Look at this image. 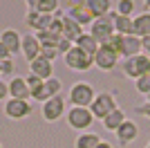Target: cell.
Returning <instances> with one entry per match:
<instances>
[{
	"label": "cell",
	"instance_id": "obj_1",
	"mask_svg": "<svg viewBox=\"0 0 150 148\" xmlns=\"http://www.w3.org/2000/svg\"><path fill=\"white\" fill-rule=\"evenodd\" d=\"M96 97V90L92 88V83L88 81H76L74 85L69 88L67 101L72 103V108H90Z\"/></svg>",
	"mask_w": 150,
	"mask_h": 148
},
{
	"label": "cell",
	"instance_id": "obj_2",
	"mask_svg": "<svg viewBox=\"0 0 150 148\" xmlns=\"http://www.w3.org/2000/svg\"><path fill=\"white\" fill-rule=\"evenodd\" d=\"M88 34L96 41L99 45H105L110 38L114 36V20L112 16H101V18H94V23L88 27Z\"/></svg>",
	"mask_w": 150,
	"mask_h": 148
},
{
	"label": "cell",
	"instance_id": "obj_3",
	"mask_svg": "<svg viewBox=\"0 0 150 148\" xmlns=\"http://www.w3.org/2000/svg\"><path fill=\"white\" fill-rule=\"evenodd\" d=\"M119 108L117 105V99H114L112 92H96V97H94L92 105H90V112L94 115V119H103L110 115V112H114Z\"/></svg>",
	"mask_w": 150,
	"mask_h": 148
},
{
	"label": "cell",
	"instance_id": "obj_4",
	"mask_svg": "<svg viewBox=\"0 0 150 148\" xmlns=\"http://www.w3.org/2000/svg\"><path fill=\"white\" fill-rule=\"evenodd\" d=\"M65 119L69 128L81 130V132H88V128L94 123V115L90 112V108H67Z\"/></svg>",
	"mask_w": 150,
	"mask_h": 148
},
{
	"label": "cell",
	"instance_id": "obj_5",
	"mask_svg": "<svg viewBox=\"0 0 150 148\" xmlns=\"http://www.w3.org/2000/svg\"><path fill=\"white\" fill-rule=\"evenodd\" d=\"M65 112H67V101H65L63 94H58V97H50L43 105H40V115H43L45 121H50V123L58 121Z\"/></svg>",
	"mask_w": 150,
	"mask_h": 148
},
{
	"label": "cell",
	"instance_id": "obj_6",
	"mask_svg": "<svg viewBox=\"0 0 150 148\" xmlns=\"http://www.w3.org/2000/svg\"><path fill=\"white\" fill-rule=\"evenodd\" d=\"M63 61H65V65H67L69 70H74V72H88V70L94 65L92 56L85 54V52H83L81 47H76V45L63 56Z\"/></svg>",
	"mask_w": 150,
	"mask_h": 148
},
{
	"label": "cell",
	"instance_id": "obj_7",
	"mask_svg": "<svg viewBox=\"0 0 150 148\" xmlns=\"http://www.w3.org/2000/svg\"><path fill=\"white\" fill-rule=\"evenodd\" d=\"M119 61H121V56L114 52L110 45H99V52L94 54V65L99 70H103V72H112L117 65H119Z\"/></svg>",
	"mask_w": 150,
	"mask_h": 148
},
{
	"label": "cell",
	"instance_id": "obj_8",
	"mask_svg": "<svg viewBox=\"0 0 150 148\" xmlns=\"http://www.w3.org/2000/svg\"><path fill=\"white\" fill-rule=\"evenodd\" d=\"M148 68H150V56H146V54H139V56H132V58H125L123 61V74L128 79H134V81L139 76L148 74Z\"/></svg>",
	"mask_w": 150,
	"mask_h": 148
},
{
	"label": "cell",
	"instance_id": "obj_9",
	"mask_svg": "<svg viewBox=\"0 0 150 148\" xmlns=\"http://www.w3.org/2000/svg\"><path fill=\"white\" fill-rule=\"evenodd\" d=\"M52 23H54V16H50V14H38L36 9H27V14H25V25L34 34L47 31L52 27Z\"/></svg>",
	"mask_w": 150,
	"mask_h": 148
},
{
	"label": "cell",
	"instance_id": "obj_10",
	"mask_svg": "<svg viewBox=\"0 0 150 148\" xmlns=\"http://www.w3.org/2000/svg\"><path fill=\"white\" fill-rule=\"evenodd\" d=\"M67 16H69L72 20H76V23L81 25V27H90V25L94 23V14L88 9L85 0H76L74 5H69Z\"/></svg>",
	"mask_w": 150,
	"mask_h": 148
},
{
	"label": "cell",
	"instance_id": "obj_11",
	"mask_svg": "<svg viewBox=\"0 0 150 148\" xmlns=\"http://www.w3.org/2000/svg\"><path fill=\"white\" fill-rule=\"evenodd\" d=\"M5 115L9 119H16V121H20V119H27L31 115V105L29 101H18V99H7L5 101Z\"/></svg>",
	"mask_w": 150,
	"mask_h": 148
},
{
	"label": "cell",
	"instance_id": "obj_12",
	"mask_svg": "<svg viewBox=\"0 0 150 148\" xmlns=\"http://www.w3.org/2000/svg\"><path fill=\"white\" fill-rule=\"evenodd\" d=\"M139 54H144L141 38H137L134 34L121 36V47H119V56L121 58H132V56H139Z\"/></svg>",
	"mask_w": 150,
	"mask_h": 148
},
{
	"label": "cell",
	"instance_id": "obj_13",
	"mask_svg": "<svg viewBox=\"0 0 150 148\" xmlns=\"http://www.w3.org/2000/svg\"><path fill=\"white\" fill-rule=\"evenodd\" d=\"M114 135H117V142H119L121 146H128V144H132L139 137V126L134 121H130V119H125L119 128H117Z\"/></svg>",
	"mask_w": 150,
	"mask_h": 148
},
{
	"label": "cell",
	"instance_id": "obj_14",
	"mask_svg": "<svg viewBox=\"0 0 150 148\" xmlns=\"http://www.w3.org/2000/svg\"><path fill=\"white\" fill-rule=\"evenodd\" d=\"M20 54L27 58V63L36 61L40 56V43H38L36 34H25L23 36V45H20Z\"/></svg>",
	"mask_w": 150,
	"mask_h": 148
},
{
	"label": "cell",
	"instance_id": "obj_15",
	"mask_svg": "<svg viewBox=\"0 0 150 148\" xmlns=\"http://www.w3.org/2000/svg\"><path fill=\"white\" fill-rule=\"evenodd\" d=\"M9 99H18V101H29L31 99L27 81L23 76H11V81H9Z\"/></svg>",
	"mask_w": 150,
	"mask_h": 148
},
{
	"label": "cell",
	"instance_id": "obj_16",
	"mask_svg": "<svg viewBox=\"0 0 150 148\" xmlns=\"http://www.w3.org/2000/svg\"><path fill=\"white\" fill-rule=\"evenodd\" d=\"M29 72L36 74L38 79L47 81V79H52V76H54V63L47 61V58H43V56H38L36 61L29 63Z\"/></svg>",
	"mask_w": 150,
	"mask_h": 148
},
{
	"label": "cell",
	"instance_id": "obj_17",
	"mask_svg": "<svg viewBox=\"0 0 150 148\" xmlns=\"http://www.w3.org/2000/svg\"><path fill=\"white\" fill-rule=\"evenodd\" d=\"M110 16H112L114 20V34H119V36H130V34H134V18H130V16H119V14L110 11Z\"/></svg>",
	"mask_w": 150,
	"mask_h": 148
},
{
	"label": "cell",
	"instance_id": "obj_18",
	"mask_svg": "<svg viewBox=\"0 0 150 148\" xmlns=\"http://www.w3.org/2000/svg\"><path fill=\"white\" fill-rule=\"evenodd\" d=\"M0 43L5 45L9 52H11V56L20 54V45H23V36H20L16 29H5L2 34H0Z\"/></svg>",
	"mask_w": 150,
	"mask_h": 148
},
{
	"label": "cell",
	"instance_id": "obj_19",
	"mask_svg": "<svg viewBox=\"0 0 150 148\" xmlns=\"http://www.w3.org/2000/svg\"><path fill=\"white\" fill-rule=\"evenodd\" d=\"M61 20H63V38H67V41L76 43V41L83 36V27L76 23V20H72L67 14H63Z\"/></svg>",
	"mask_w": 150,
	"mask_h": 148
},
{
	"label": "cell",
	"instance_id": "obj_20",
	"mask_svg": "<svg viewBox=\"0 0 150 148\" xmlns=\"http://www.w3.org/2000/svg\"><path fill=\"white\" fill-rule=\"evenodd\" d=\"M134 36L150 38V11H141L134 16Z\"/></svg>",
	"mask_w": 150,
	"mask_h": 148
},
{
	"label": "cell",
	"instance_id": "obj_21",
	"mask_svg": "<svg viewBox=\"0 0 150 148\" xmlns=\"http://www.w3.org/2000/svg\"><path fill=\"white\" fill-rule=\"evenodd\" d=\"M85 5L94 14V18H101V16H108V14L112 11L114 2L112 0H85Z\"/></svg>",
	"mask_w": 150,
	"mask_h": 148
},
{
	"label": "cell",
	"instance_id": "obj_22",
	"mask_svg": "<svg viewBox=\"0 0 150 148\" xmlns=\"http://www.w3.org/2000/svg\"><path fill=\"white\" fill-rule=\"evenodd\" d=\"M123 121H125V112L121 110V108H117V110L110 112V115H108V117L103 119L101 123H103V128H105V130H110V132H117V128H119Z\"/></svg>",
	"mask_w": 150,
	"mask_h": 148
},
{
	"label": "cell",
	"instance_id": "obj_23",
	"mask_svg": "<svg viewBox=\"0 0 150 148\" xmlns=\"http://www.w3.org/2000/svg\"><path fill=\"white\" fill-rule=\"evenodd\" d=\"M38 14H50V16H54V18H61L63 16V9H61V2L58 0H40L36 7Z\"/></svg>",
	"mask_w": 150,
	"mask_h": 148
},
{
	"label": "cell",
	"instance_id": "obj_24",
	"mask_svg": "<svg viewBox=\"0 0 150 148\" xmlns=\"http://www.w3.org/2000/svg\"><path fill=\"white\" fill-rule=\"evenodd\" d=\"M76 47H81L83 52H85V54H90L94 58V54H96V52H99V43H96V41H94L92 36H90L88 31H83V36L79 38V41H76Z\"/></svg>",
	"mask_w": 150,
	"mask_h": 148
},
{
	"label": "cell",
	"instance_id": "obj_25",
	"mask_svg": "<svg viewBox=\"0 0 150 148\" xmlns=\"http://www.w3.org/2000/svg\"><path fill=\"white\" fill-rule=\"evenodd\" d=\"M99 144H101L99 135H94V132H81L74 142V148H96Z\"/></svg>",
	"mask_w": 150,
	"mask_h": 148
},
{
	"label": "cell",
	"instance_id": "obj_26",
	"mask_svg": "<svg viewBox=\"0 0 150 148\" xmlns=\"http://www.w3.org/2000/svg\"><path fill=\"white\" fill-rule=\"evenodd\" d=\"M36 38H38V43H40V47H58V43H61L63 36H56L54 31L47 29V31H38Z\"/></svg>",
	"mask_w": 150,
	"mask_h": 148
},
{
	"label": "cell",
	"instance_id": "obj_27",
	"mask_svg": "<svg viewBox=\"0 0 150 148\" xmlns=\"http://www.w3.org/2000/svg\"><path fill=\"white\" fill-rule=\"evenodd\" d=\"M114 11L119 16H130L132 18V14H134V0H117Z\"/></svg>",
	"mask_w": 150,
	"mask_h": 148
},
{
	"label": "cell",
	"instance_id": "obj_28",
	"mask_svg": "<svg viewBox=\"0 0 150 148\" xmlns=\"http://www.w3.org/2000/svg\"><path fill=\"white\" fill-rule=\"evenodd\" d=\"M45 92H47V97H58V94L63 92V83L56 76H52V79L45 81Z\"/></svg>",
	"mask_w": 150,
	"mask_h": 148
},
{
	"label": "cell",
	"instance_id": "obj_29",
	"mask_svg": "<svg viewBox=\"0 0 150 148\" xmlns=\"http://www.w3.org/2000/svg\"><path fill=\"white\" fill-rule=\"evenodd\" d=\"M134 88H137V92H139V94L148 97V94H150V74H144V76H139V79L134 81Z\"/></svg>",
	"mask_w": 150,
	"mask_h": 148
},
{
	"label": "cell",
	"instance_id": "obj_30",
	"mask_svg": "<svg viewBox=\"0 0 150 148\" xmlns=\"http://www.w3.org/2000/svg\"><path fill=\"white\" fill-rule=\"evenodd\" d=\"M29 92H31V99H34V101H40V103H45V101L50 99V97H47V92H45V81L40 83V85L31 88Z\"/></svg>",
	"mask_w": 150,
	"mask_h": 148
},
{
	"label": "cell",
	"instance_id": "obj_31",
	"mask_svg": "<svg viewBox=\"0 0 150 148\" xmlns=\"http://www.w3.org/2000/svg\"><path fill=\"white\" fill-rule=\"evenodd\" d=\"M40 56L54 63V61H56V58H58L61 54H58V47H40Z\"/></svg>",
	"mask_w": 150,
	"mask_h": 148
},
{
	"label": "cell",
	"instance_id": "obj_32",
	"mask_svg": "<svg viewBox=\"0 0 150 148\" xmlns=\"http://www.w3.org/2000/svg\"><path fill=\"white\" fill-rule=\"evenodd\" d=\"M9 74H16V63H13V58H5V61H2V76H9Z\"/></svg>",
	"mask_w": 150,
	"mask_h": 148
},
{
	"label": "cell",
	"instance_id": "obj_33",
	"mask_svg": "<svg viewBox=\"0 0 150 148\" xmlns=\"http://www.w3.org/2000/svg\"><path fill=\"white\" fill-rule=\"evenodd\" d=\"M72 47H74V43H72V41H67V38H61V43H58V54L65 56Z\"/></svg>",
	"mask_w": 150,
	"mask_h": 148
},
{
	"label": "cell",
	"instance_id": "obj_34",
	"mask_svg": "<svg viewBox=\"0 0 150 148\" xmlns=\"http://www.w3.org/2000/svg\"><path fill=\"white\" fill-rule=\"evenodd\" d=\"M134 112H137V115H141V117H146V119H150V101H144L141 105H137V108H134Z\"/></svg>",
	"mask_w": 150,
	"mask_h": 148
},
{
	"label": "cell",
	"instance_id": "obj_35",
	"mask_svg": "<svg viewBox=\"0 0 150 148\" xmlns=\"http://www.w3.org/2000/svg\"><path fill=\"white\" fill-rule=\"evenodd\" d=\"M25 81H27V88H29V90H31V88H36V85H40V83H43V79H38L36 74H31V72L25 76Z\"/></svg>",
	"mask_w": 150,
	"mask_h": 148
},
{
	"label": "cell",
	"instance_id": "obj_36",
	"mask_svg": "<svg viewBox=\"0 0 150 148\" xmlns=\"http://www.w3.org/2000/svg\"><path fill=\"white\" fill-rule=\"evenodd\" d=\"M7 99H9V83L0 79V101H7Z\"/></svg>",
	"mask_w": 150,
	"mask_h": 148
},
{
	"label": "cell",
	"instance_id": "obj_37",
	"mask_svg": "<svg viewBox=\"0 0 150 148\" xmlns=\"http://www.w3.org/2000/svg\"><path fill=\"white\" fill-rule=\"evenodd\" d=\"M5 58H13V56H11V52H9L5 45L0 43V61H5Z\"/></svg>",
	"mask_w": 150,
	"mask_h": 148
},
{
	"label": "cell",
	"instance_id": "obj_38",
	"mask_svg": "<svg viewBox=\"0 0 150 148\" xmlns=\"http://www.w3.org/2000/svg\"><path fill=\"white\" fill-rule=\"evenodd\" d=\"M141 45H144V54L150 56V38H141Z\"/></svg>",
	"mask_w": 150,
	"mask_h": 148
},
{
	"label": "cell",
	"instance_id": "obj_39",
	"mask_svg": "<svg viewBox=\"0 0 150 148\" xmlns=\"http://www.w3.org/2000/svg\"><path fill=\"white\" fill-rule=\"evenodd\" d=\"M25 2H27V9H36L40 0H25Z\"/></svg>",
	"mask_w": 150,
	"mask_h": 148
},
{
	"label": "cell",
	"instance_id": "obj_40",
	"mask_svg": "<svg viewBox=\"0 0 150 148\" xmlns=\"http://www.w3.org/2000/svg\"><path fill=\"white\" fill-rule=\"evenodd\" d=\"M96 148H114V146H112V144H110V142H103V139H101V144H99V146H96Z\"/></svg>",
	"mask_w": 150,
	"mask_h": 148
},
{
	"label": "cell",
	"instance_id": "obj_41",
	"mask_svg": "<svg viewBox=\"0 0 150 148\" xmlns=\"http://www.w3.org/2000/svg\"><path fill=\"white\" fill-rule=\"evenodd\" d=\"M144 5H146V9L150 11V0H144Z\"/></svg>",
	"mask_w": 150,
	"mask_h": 148
},
{
	"label": "cell",
	"instance_id": "obj_42",
	"mask_svg": "<svg viewBox=\"0 0 150 148\" xmlns=\"http://www.w3.org/2000/svg\"><path fill=\"white\" fill-rule=\"evenodd\" d=\"M0 76H2V61H0Z\"/></svg>",
	"mask_w": 150,
	"mask_h": 148
},
{
	"label": "cell",
	"instance_id": "obj_43",
	"mask_svg": "<svg viewBox=\"0 0 150 148\" xmlns=\"http://www.w3.org/2000/svg\"><path fill=\"white\" fill-rule=\"evenodd\" d=\"M146 101H150V94H148V97H146Z\"/></svg>",
	"mask_w": 150,
	"mask_h": 148
},
{
	"label": "cell",
	"instance_id": "obj_44",
	"mask_svg": "<svg viewBox=\"0 0 150 148\" xmlns=\"http://www.w3.org/2000/svg\"><path fill=\"white\" fill-rule=\"evenodd\" d=\"M148 146H150V139H148Z\"/></svg>",
	"mask_w": 150,
	"mask_h": 148
},
{
	"label": "cell",
	"instance_id": "obj_45",
	"mask_svg": "<svg viewBox=\"0 0 150 148\" xmlns=\"http://www.w3.org/2000/svg\"><path fill=\"white\" fill-rule=\"evenodd\" d=\"M148 74H150V68H148Z\"/></svg>",
	"mask_w": 150,
	"mask_h": 148
},
{
	"label": "cell",
	"instance_id": "obj_46",
	"mask_svg": "<svg viewBox=\"0 0 150 148\" xmlns=\"http://www.w3.org/2000/svg\"><path fill=\"white\" fill-rule=\"evenodd\" d=\"M0 148H2V144H0Z\"/></svg>",
	"mask_w": 150,
	"mask_h": 148
},
{
	"label": "cell",
	"instance_id": "obj_47",
	"mask_svg": "<svg viewBox=\"0 0 150 148\" xmlns=\"http://www.w3.org/2000/svg\"><path fill=\"white\" fill-rule=\"evenodd\" d=\"M146 148H150V146H146Z\"/></svg>",
	"mask_w": 150,
	"mask_h": 148
}]
</instances>
